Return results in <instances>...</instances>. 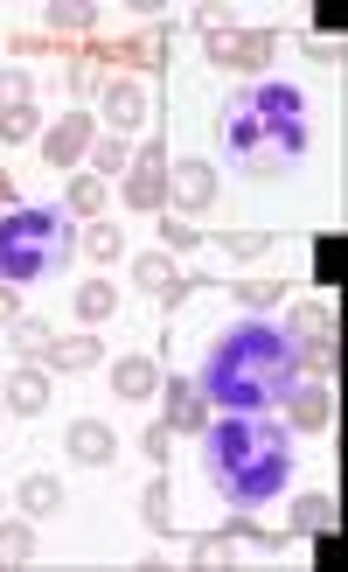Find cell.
I'll return each instance as SVG.
<instances>
[{
  "instance_id": "1",
  "label": "cell",
  "mask_w": 348,
  "mask_h": 572,
  "mask_svg": "<svg viewBox=\"0 0 348 572\" xmlns=\"http://www.w3.org/2000/svg\"><path fill=\"white\" fill-rule=\"evenodd\" d=\"M292 384H300V349H292L272 322L251 315V322H237L209 343L196 392L223 412H265V405H279Z\"/></svg>"
},
{
  "instance_id": "2",
  "label": "cell",
  "mask_w": 348,
  "mask_h": 572,
  "mask_svg": "<svg viewBox=\"0 0 348 572\" xmlns=\"http://www.w3.org/2000/svg\"><path fill=\"white\" fill-rule=\"evenodd\" d=\"M202 475L230 503H272L292 482V440L258 412H223L217 426H202Z\"/></svg>"
},
{
  "instance_id": "3",
  "label": "cell",
  "mask_w": 348,
  "mask_h": 572,
  "mask_svg": "<svg viewBox=\"0 0 348 572\" xmlns=\"http://www.w3.org/2000/svg\"><path fill=\"white\" fill-rule=\"evenodd\" d=\"M223 147L245 168H279L307 154V98L292 85H251L223 106Z\"/></svg>"
},
{
  "instance_id": "4",
  "label": "cell",
  "mask_w": 348,
  "mask_h": 572,
  "mask_svg": "<svg viewBox=\"0 0 348 572\" xmlns=\"http://www.w3.org/2000/svg\"><path fill=\"white\" fill-rule=\"evenodd\" d=\"M70 210H42V203L0 210V286H36L57 266H70Z\"/></svg>"
},
{
  "instance_id": "5",
  "label": "cell",
  "mask_w": 348,
  "mask_h": 572,
  "mask_svg": "<svg viewBox=\"0 0 348 572\" xmlns=\"http://www.w3.org/2000/svg\"><path fill=\"white\" fill-rule=\"evenodd\" d=\"M160 398H168V420H160L168 433H202L209 426V398L196 392V377H168V392H160Z\"/></svg>"
},
{
  "instance_id": "6",
  "label": "cell",
  "mask_w": 348,
  "mask_h": 572,
  "mask_svg": "<svg viewBox=\"0 0 348 572\" xmlns=\"http://www.w3.org/2000/svg\"><path fill=\"white\" fill-rule=\"evenodd\" d=\"M160 196H168V154H160V147H147L140 161H132L126 203H132V210H160Z\"/></svg>"
},
{
  "instance_id": "7",
  "label": "cell",
  "mask_w": 348,
  "mask_h": 572,
  "mask_svg": "<svg viewBox=\"0 0 348 572\" xmlns=\"http://www.w3.org/2000/svg\"><path fill=\"white\" fill-rule=\"evenodd\" d=\"M63 447H70L77 461H84V467H105V461H119V433L105 426V420H77Z\"/></svg>"
},
{
  "instance_id": "8",
  "label": "cell",
  "mask_w": 348,
  "mask_h": 572,
  "mask_svg": "<svg viewBox=\"0 0 348 572\" xmlns=\"http://www.w3.org/2000/svg\"><path fill=\"white\" fill-rule=\"evenodd\" d=\"M168 196L181 203V210H202V203L217 196V175H209V161H181V168L168 175Z\"/></svg>"
},
{
  "instance_id": "9",
  "label": "cell",
  "mask_w": 348,
  "mask_h": 572,
  "mask_svg": "<svg viewBox=\"0 0 348 572\" xmlns=\"http://www.w3.org/2000/svg\"><path fill=\"white\" fill-rule=\"evenodd\" d=\"M84 147H91V119H57V134H42V154H49V168L77 161Z\"/></svg>"
},
{
  "instance_id": "10",
  "label": "cell",
  "mask_w": 348,
  "mask_h": 572,
  "mask_svg": "<svg viewBox=\"0 0 348 572\" xmlns=\"http://www.w3.org/2000/svg\"><path fill=\"white\" fill-rule=\"evenodd\" d=\"M112 392H119V398H153V392H160V371H153L147 356H119V363H112Z\"/></svg>"
},
{
  "instance_id": "11",
  "label": "cell",
  "mask_w": 348,
  "mask_h": 572,
  "mask_svg": "<svg viewBox=\"0 0 348 572\" xmlns=\"http://www.w3.org/2000/svg\"><path fill=\"white\" fill-rule=\"evenodd\" d=\"M0 398H8V412L36 420V412H42V398H49V377H42V371H14L8 384H0Z\"/></svg>"
},
{
  "instance_id": "12",
  "label": "cell",
  "mask_w": 348,
  "mask_h": 572,
  "mask_svg": "<svg viewBox=\"0 0 348 572\" xmlns=\"http://www.w3.org/2000/svg\"><path fill=\"white\" fill-rule=\"evenodd\" d=\"M140 112H147V91L140 85H112V91H105V119H112V134L140 126Z\"/></svg>"
},
{
  "instance_id": "13",
  "label": "cell",
  "mask_w": 348,
  "mask_h": 572,
  "mask_svg": "<svg viewBox=\"0 0 348 572\" xmlns=\"http://www.w3.org/2000/svg\"><path fill=\"white\" fill-rule=\"evenodd\" d=\"M14 503L29 510V516H57V510H63V489H57V475H29Z\"/></svg>"
},
{
  "instance_id": "14",
  "label": "cell",
  "mask_w": 348,
  "mask_h": 572,
  "mask_svg": "<svg viewBox=\"0 0 348 572\" xmlns=\"http://www.w3.org/2000/svg\"><path fill=\"white\" fill-rule=\"evenodd\" d=\"M42 363H57V371H91V363H98V343H91V335H70V343H49Z\"/></svg>"
},
{
  "instance_id": "15",
  "label": "cell",
  "mask_w": 348,
  "mask_h": 572,
  "mask_svg": "<svg viewBox=\"0 0 348 572\" xmlns=\"http://www.w3.org/2000/svg\"><path fill=\"white\" fill-rule=\"evenodd\" d=\"M292 426H328V392H314V384H307V392H300V384H292Z\"/></svg>"
},
{
  "instance_id": "16",
  "label": "cell",
  "mask_w": 348,
  "mask_h": 572,
  "mask_svg": "<svg viewBox=\"0 0 348 572\" xmlns=\"http://www.w3.org/2000/svg\"><path fill=\"white\" fill-rule=\"evenodd\" d=\"M147 531H175V489H168V475L147 482Z\"/></svg>"
},
{
  "instance_id": "17",
  "label": "cell",
  "mask_w": 348,
  "mask_h": 572,
  "mask_svg": "<svg viewBox=\"0 0 348 572\" xmlns=\"http://www.w3.org/2000/svg\"><path fill=\"white\" fill-rule=\"evenodd\" d=\"M77 315H84V322H105V315H119V286H84V294H77Z\"/></svg>"
},
{
  "instance_id": "18",
  "label": "cell",
  "mask_w": 348,
  "mask_h": 572,
  "mask_svg": "<svg viewBox=\"0 0 348 572\" xmlns=\"http://www.w3.org/2000/svg\"><path fill=\"white\" fill-rule=\"evenodd\" d=\"M77 245H84V252L98 258V266H112V258L126 252V238H119V230H112V224H91V230H84V238H77Z\"/></svg>"
},
{
  "instance_id": "19",
  "label": "cell",
  "mask_w": 348,
  "mask_h": 572,
  "mask_svg": "<svg viewBox=\"0 0 348 572\" xmlns=\"http://www.w3.org/2000/svg\"><path fill=\"white\" fill-rule=\"evenodd\" d=\"M49 343H57V335H49V322L14 315V349H21V356H49Z\"/></svg>"
},
{
  "instance_id": "20",
  "label": "cell",
  "mask_w": 348,
  "mask_h": 572,
  "mask_svg": "<svg viewBox=\"0 0 348 572\" xmlns=\"http://www.w3.org/2000/svg\"><path fill=\"white\" fill-rule=\"evenodd\" d=\"M98 203H105V181L98 175H77L70 181V217H98Z\"/></svg>"
},
{
  "instance_id": "21",
  "label": "cell",
  "mask_w": 348,
  "mask_h": 572,
  "mask_svg": "<svg viewBox=\"0 0 348 572\" xmlns=\"http://www.w3.org/2000/svg\"><path fill=\"white\" fill-rule=\"evenodd\" d=\"M328 510H335L328 496H300V503H292V531H307V538H314L320 524H328Z\"/></svg>"
},
{
  "instance_id": "22",
  "label": "cell",
  "mask_w": 348,
  "mask_h": 572,
  "mask_svg": "<svg viewBox=\"0 0 348 572\" xmlns=\"http://www.w3.org/2000/svg\"><path fill=\"white\" fill-rule=\"evenodd\" d=\"M314 279H320V286L341 279V238H320V245H314Z\"/></svg>"
},
{
  "instance_id": "23",
  "label": "cell",
  "mask_w": 348,
  "mask_h": 572,
  "mask_svg": "<svg viewBox=\"0 0 348 572\" xmlns=\"http://www.w3.org/2000/svg\"><path fill=\"white\" fill-rule=\"evenodd\" d=\"M132 273H140V286H153V294H160V286H175V279H181V273H175V266H168V258H160V252H147V258H140V266H132Z\"/></svg>"
},
{
  "instance_id": "24",
  "label": "cell",
  "mask_w": 348,
  "mask_h": 572,
  "mask_svg": "<svg viewBox=\"0 0 348 572\" xmlns=\"http://www.w3.org/2000/svg\"><path fill=\"white\" fill-rule=\"evenodd\" d=\"M29 552H36V538L21 531V524H8V531H0V565H21Z\"/></svg>"
},
{
  "instance_id": "25",
  "label": "cell",
  "mask_w": 348,
  "mask_h": 572,
  "mask_svg": "<svg viewBox=\"0 0 348 572\" xmlns=\"http://www.w3.org/2000/svg\"><path fill=\"white\" fill-rule=\"evenodd\" d=\"M0 140H36V112H29V106L0 112Z\"/></svg>"
},
{
  "instance_id": "26",
  "label": "cell",
  "mask_w": 348,
  "mask_h": 572,
  "mask_svg": "<svg viewBox=\"0 0 348 572\" xmlns=\"http://www.w3.org/2000/svg\"><path fill=\"white\" fill-rule=\"evenodd\" d=\"M14 106H29V77H21V70H0V112H14Z\"/></svg>"
},
{
  "instance_id": "27",
  "label": "cell",
  "mask_w": 348,
  "mask_h": 572,
  "mask_svg": "<svg viewBox=\"0 0 348 572\" xmlns=\"http://www.w3.org/2000/svg\"><path fill=\"white\" fill-rule=\"evenodd\" d=\"M160 238H168L175 252H189V245H202V230H196L189 217H168V224H160Z\"/></svg>"
},
{
  "instance_id": "28",
  "label": "cell",
  "mask_w": 348,
  "mask_h": 572,
  "mask_svg": "<svg viewBox=\"0 0 348 572\" xmlns=\"http://www.w3.org/2000/svg\"><path fill=\"white\" fill-rule=\"evenodd\" d=\"M126 161H132V154H126V140H119V134H112V140H98V175H119Z\"/></svg>"
},
{
  "instance_id": "29",
  "label": "cell",
  "mask_w": 348,
  "mask_h": 572,
  "mask_svg": "<svg viewBox=\"0 0 348 572\" xmlns=\"http://www.w3.org/2000/svg\"><path fill=\"white\" fill-rule=\"evenodd\" d=\"M314 565H328V572L341 565V538H335L328 524H320V531H314Z\"/></svg>"
},
{
  "instance_id": "30",
  "label": "cell",
  "mask_w": 348,
  "mask_h": 572,
  "mask_svg": "<svg viewBox=\"0 0 348 572\" xmlns=\"http://www.w3.org/2000/svg\"><path fill=\"white\" fill-rule=\"evenodd\" d=\"M237 294H245V307H272L279 300V279H245Z\"/></svg>"
},
{
  "instance_id": "31",
  "label": "cell",
  "mask_w": 348,
  "mask_h": 572,
  "mask_svg": "<svg viewBox=\"0 0 348 572\" xmlns=\"http://www.w3.org/2000/svg\"><path fill=\"white\" fill-rule=\"evenodd\" d=\"M237 258H251V252H265V245H272V238H265V230H230V238H223Z\"/></svg>"
},
{
  "instance_id": "32",
  "label": "cell",
  "mask_w": 348,
  "mask_h": 572,
  "mask_svg": "<svg viewBox=\"0 0 348 572\" xmlns=\"http://www.w3.org/2000/svg\"><path fill=\"white\" fill-rule=\"evenodd\" d=\"M196 559H202V565H223L230 544H223V538H196Z\"/></svg>"
},
{
  "instance_id": "33",
  "label": "cell",
  "mask_w": 348,
  "mask_h": 572,
  "mask_svg": "<svg viewBox=\"0 0 348 572\" xmlns=\"http://www.w3.org/2000/svg\"><path fill=\"white\" fill-rule=\"evenodd\" d=\"M341 21H348V14L335 8V0H328V8H320V29H314V42H320V36H341Z\"/></svg>"
},
{
  "instance_id": "34",
  "label": "cell",
  "mask_w": 348,
  "mask_h": 572,
  "mask_svg": "<svg viewBox=\"0 0 348 572\" xmlns=\"http://www.w3.org/2000/svg\"><path fill=\"white\" fill-rule=\"evenodd\" d=\"M147 454H153V461H168V426H160V420L147 426Z\"/></svg>"
},
{
  "instance_id": "35",
  "label": "cell",
  "mask_w": 348,
  "mask_h": 572,
  "mask_svg": "<svg viewBox=\"0 0 348 572\" xmlns=\"http://www.w3.org/2000/svg\"><path fill=\"white\" fill-rule=\"evenodd\" d=\"M0 322H14V286H0Z\"/></svg>"
},
{
  "instance_id": "36",
  "label": "cell",
  "mask_w": 348,
  "mask_h": 572,
  "mask_svg": "<svg viewBox=\"0 0 348 572\" xmlns=\"http://www.w3.org/2000/svg\"><path fill=\"white\" fill-rule=\"evenodd\" d=\"M0 210H14V181L8 175H0Z\"/></svg>"
}]
</instances>
